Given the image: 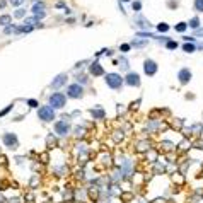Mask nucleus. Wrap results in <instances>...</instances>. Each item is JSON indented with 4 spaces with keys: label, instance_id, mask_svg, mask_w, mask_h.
<instances>
[{
    "label": "nucleus",
    "instance_id": "nucleus-1",
    "mask_svg": "<svg viewBox=\"0 0 203 203\" xmlns=\"http://www.w3.org/2000/svg\"><path fill=\"white\" fill-rule=\"evenodd\" d=\"M65 103H67V96L62 92H55L50 97V106H51L53 109H62L63 106H65Z\"/></svg>",
    "mask_w": 203,
    "mask_h": 203
},
{
    "label": "nucleus",
    "instance_id": "nucleus-2",
    "mask_svg": "<svg viewBox=\"0 0 203 203\" xmlns=\"http://www.w3.org/2000/svg\"><path fill=\"white\" fill-rule=\"evenodd\" d=\"M38 116H39V120L41 121H53L55 120V109H53L51 106H41L39 109H38Z\"/></svg>",
    "mask_w": 203,
    "mask_h": 203
},
{
    "label": "nucleus",
    "instance_id": "nucleus-3",
    "mask_svg": "<svg viewBox=\"0 0 203 203\" xmlns=\"http://www.w3.org/2000/svg\"><path fill=\"white\" fill-rule=\"evenodd\" d=\"M106 84L109 89H120L123 85V78L120 73H108L106 75Z\"/></svg>",
    "mask_w": 203,
    "mask_h": 203
},
{
    "label": "nucleus",
    "instance_id": "nucleus-4",
    "mask_svg": "<svg viewBox=\"0 0 203 203\" xmlns=\"http://www.w3.org/2000/svg\"><path fill=\"white\" fill-rule=\"evenodd\" d=\"M67 96L72 99H80L84 96V87L80 84H70L67 89Z\"/></svg>",
    "mask_w": 203,
    "mask_h": 203
},
{
    "label": "nucleus",
    "instance_id": "nucleus-5",
    "mask_svg": "<svg viewBox=\"0 0 203 203\" xmlns=\"http://www.w3.org/2000/svg\"><path fill=\"white\" fill-rule=\"evenodd\" d=\"M68 131H70V123L65 120H60L55 123V133L57 135H68Z\"/></svg>",
    "mask_w": 203,
    "mask_h": 203
},
{
    "label": "nucleus",
    "instance_id": "nucleus-6",
    "mask_svg": "<svg viewBox=\"0 0 203 203\" xmlns=\"http://www.w3.org/2000/svg\"><path fill=\"white\" fill-rule=\"evenodd\" d=\"M123 82L126 84V85H130V87H138L140 85V75L135 72H130L126 73V77L123 78Z\"/></svg>",
    "mask_w": 203,
    "mask_h": 203
},
{
    "label": "nucleus",
    "instance_id": "nucleus-7",
    "mask_svg": "<svg viewBox=\"0 0 203 203\" xmlns=\"http://www.w3.org/2000/svg\"><path fill=\"white\" fill-rule=\"evenodd\" d=\"M2 140H4V143H5L9 149H17V147H19V140H17V137L14 135V133H5Z\"/></svg>",
    "mask_w": 203,
    "mask_h": 203
},
{
    "label": "nucleus",
    "instance_id": "nucleus-8",
    "mask_svg": "<svg viewBox=\"0 0 203 203\" xmlns=\"http://www.w3.org/2000/svg\"><path fill=\"white\" fill-rule=\"evenodd\" d=\"M143 72H145V75H149V77L155 75L157 73V63L154 62V60H145V62H143Z\"/></svg>",
    "mask_w": 203,
    "mask_h": 203
},
{
    "label": "nucleus",
    "instance_id": "nucleus-9",
    "mask_svg": "<svg viewBox=\"0 0 203 203\" xmlns=\"http://www.w3.org/2000/svg\"><path fill=\"white\" fill-rule=\"evenodd\" d=\"M191 77H193V73H191L189 68H181V70L177 72V80H179V84H183V85L189 82Z\"/></svg>",
    "mask_w": 203,
    "mask_h": 203
},
{
    "label": "nucleus",
    "instance_id": "nucleus-10",
    "mask_svg": "<svg viewBox=\"0 0 203 203\" xmlns=\"http://www.w3.org/2000/svg\"><path fill=\"white\" fill-rule=\"evenodd\" d=\"M89 72H91V75H96V77H99V75H104V70H103V67H101V63H92L91 67H89Z\"/></svg>",
    "mask_w": 203,
    "mask_h": 203
},
{
    "label": "nucleus",
    "instance_id": "nucleus-11",
    "mask_svg": "<svg viewBox=\"0 0 203 203\" xmlns=\"http://www.w3.org/2000/svg\"><path fill=\"white\" fill-rule=\"evenodd\" d=\"M32 12H34V16H36V19H41V17H45L46 14H45V5L43 4H34V7H32Z\"/></svg>",
    "mask_w": 203,
    "mask_h": 203
},
{
    "label": "nucleus",
    "instance_id": "nucleus-12",
    "mask_svg": "<svg viewBox=\"0 0 203 203\" xmlns=\"http://www.w3.org/2000/svg\"><path fill=\"white\" fill-rule=\"evenodd\" d=\"M91 115H92L96 120H103V118L106 116V113H104V109H103L101 106H97L96 109H91Z\"/></svg>",
    "mask_w": 203,
    "mask_h": 203
},
{
    "label": "nucleus",
    "instance_id": "nucleus-13",
    "mask_svg": "<svg viewBox=\"0 0 203 203\" xmlns=\"http://www.w3.org/2000/svg\"><path fill=\"white\" fill-rule=\"evenodd\" d=\"M65 78H67V73H60L58 77H55V80L51 82V87H60L65 84Z\"/></svg>",
    "mask_w": 203,
    "mask_h": 203
},
{
    "label": "nucleus",
    "instance_id": "nucleus-14",
    "mask_svg": "<svg viewBox=\"0 0 203 203\" xmlns=\"http://www.w3.org/2000/svg\"><path fill=\"white\" fill-rule=\"evenodd\" d=\"M183 50L186 53H195L196 51V46H195L193 43H184V45H183Z\"/></svg>",
    "mask_w": 203,
    "mask_h": 203
},
{
    "label": "nucleus",
    "instance_id": "nucleus-15",
    "mask_svg": "<svg viewBox=\"0 0 203 203\" xmlns=\"http://www.w3.org/2000/svg\"><path fill=\"white\" fill-rule=\"evenodd\" d=\"M188 27H191V29H198V27H200V19H198V17H193L191 21L188 22Z\"/></svg>",
    "mask_w": 203,
    "mask_h": 203
},
{
    "label": "nucleus",
    "instance_id": "nucleus-16",
    "mask_svg": "<svg viewBox=\"0 0 203 203\" xmlns=\"http://www.w3.org/2000/svg\"><path fill=\"white\" fill-rule=\"evenodd\" d=\"M174 29H176L177 32H184L188 29V24H186V22H177L176 26H174Z\"/></svg>",
    "mask_w": 203,
    "mask_h": 203
},
{
    "label": "nucleus",
    "instance_id": "nucleus-17",
    "mask_svg": "<svg viewBox=\"0 0 203 203\" xmlns=\"http://www.w3.org/2000/svg\"><path fill=\"white\" fill-rule=\"evenodd\" d=\"M0 26H11V16H2L0 17Z\"/></svg>",
    "mask_w": 203,
    "mask_h": 203
},
{
    "label": "nucleus",
    "instance_id": "nucleus-18",
    "mask_svg": "<svg viewBox=\"0 0 203 203\" xmlns=\"http://www.w3.org/2000/svg\"><path fill=\"white\" fill-rule=\"evenodd\" d=\"M157 31H159V32H166V31H169V26H167L166 22H161V24H157Z\"/></svg>",
    "mask_w": 203,
    "mask_h": 203
},
{
    "label": "nucleus",
    "instance_id": "nucleus-19",
    "mask_svg": "<svg viewBox=\"0 0 203 203\" xmlns=\"http://www.w3.org/2000/svg\"><path fill=\"white\" fill-rule=\"evenodd\" d=\"M195 9L198 12H203V0H195Z\"/></svg>",
    "mask_w": 203,
    "mask_h": 203
},
{
    "label": "nucleus",
    "instance_id": "nucleus-20",
    "mask_svg": "<svg viewBox=\"0 0 203 203\" xmlns=\"http://www.w3.org/2000/svg\"><path fill=\"white\" fill-rule=\"evenodd\" d=\"M169 50H174V48H177V41H167V45H166Z\"/></svg>",
    "mask_w": 203,
    "mask_h": 203
},
{
    "label": "nucleus",
    "instance_id": "nucleus-21",
    "mask_svg": "<svg viewBox=\"0 0 203 203\" xmlns=\"http://www.w3.org/2000/svg\"><path fill=\"white\" fill-rule=\"evenodd\" d=\"M145 45H147V41H135V43H133V46H138V48L145 46Z\"/></svg>",
    "mask_w": 203,
    "mask_h": 203
},
{
    "label": "nucleus",
    "instance_id": "nucleus-22",
    "mask_svg": "<svg viewBox=\"0 0 203 203\" xmlns=\"http://www.w3.org/2000/svg\"><path fill=\"white\" fill-rule=\"evenodd\" d=\"M11 109H12V106H7V108H5L4 111H0V116H5V115H7V113H9Z\"/></svg>",
    "mask_w": 203,
    "mask_h": 203
},
{
    "label": "nucleus",
    "instance_id": "nucleus-23",
    "mask_svg": "<svg viewBox=\"0 0 203 203\" xmlns=\"http://www.w3.org/2000/svg\"><path fill=\"white\" fill-rule=\"evenodd\" d=\"M24 14H26V11H22V9H19V11L16 12V17H24Z\"/></svg>",
    "mask_w": 203,
    "mask_h": 203
},
{
    "label": "nucleus",
    "instance_id": "nucleus-24",
    "mask_svg": "<svg viewBox=\"0 0 203 203\" xmlns=\"http://www.w3.org/2000/svg\"><path fill=\"white\" fill-rule=\"evenodd\" d=\"M133 9H135V11H140L142 4H140V2H133Z\"/></svg>",
    "mask_w": 203,
    "mask_h": 203
},
{
    "label": "nucleus",
    "instance_id": "nucleus-25",
    "mask_svg": "<svg viewBox=\"0 0 203 203\" xmlns=\"http://www.w3.org/2000/svg\"><path fill=\"white\" fill-rule=\"evenodd\" d=\"M120 50H121V51H128V50H130V45H121Z\"/></svg>",
    "mask_w": 203,
    "mask_h": 203
},
{
    "label": "nucleus",
    "instance_id": "nucleus-26",
    "mask_svg": "<svg viewBox=\"0 0 203 203\" xmlns=\"http://www.w3.org/2000/svg\"><path fill=\"white\" fill-rule=\"evenodd\" d=\"M22 2H24V0H11V4H12V5H21Z\"/></svg>",
    "mask_w": 203,
    "mask_h": 203
},
{
    "label": "nucleus",
    "instance_id": "nucleus-27",
    "mask_svg": "<svg viewBox=\"0 0 203 203\" xmlns=\"http://www.w3.org/2000/svg\"><path fill=\"white\" fill-rule=\"evenodd\" d=\"M29 106H32V108H38V103L34 101V99H31V101H29Z\"/></svg>",
    "mask_w": 203,
    "mask_h": 203
},
{
    "label": "nucleus",
    "instance_id": "nucleus-28",
    "mask_svg": "<svg viewBox=\"0 0 203 203\" xmlns=\"http://www.w3.org/2000/svg\"><path fill=\"white\" fill-rule=\"evenodd\" d=\"M78 82H80V84H87V77H78Z\"/></svg>",
    "mask_w": 203,
    "mask_h": 203
},
{
    "label": "nucleus",
    "instance_id": "nucleus-29",
    "mask_svg": "<svg viewBox=\"0 0 203 203\" xmlns=\"http://www.w3.org/2000/svg\"><path fill=\"white\" fill-rule=\"evenodd\" d=\"M2 7H5V2H4V0H0V9H2Z\"/></svg>",
    "mask_w": 203,
    "mask_h": 203
},
{
    "label": "nucleus",
    "instance_id": "nucleus-30",
    "mask_svg": "<svg viewBox=\"0 0 203 203\" xmlns=\"http://www.w3.org/2000/svg\"><path fill=\"white\" fill-rule=\"evenodd\" d=\"M9 203H19V200H11Z\"/></svg>",
    "mask_w": 203,
    "mask_h": 203
},
{
    "label": "nucleus",
    "instance_id": "nucleus-31",
    "mask_svg": "<svg viewBox=\"0 0 203 203\" xmlns=\"http://www.w3.org/2000/svg\"><path fill=\"white\" fill-rule=\"evenodd\" d=\"M198 34H201L203 36V29H198Z\"/></svg>",
    "mask_w": 203,
    "mask_h": 203
},
{
    "label": "nucleus",
    "instance_id": "nucleus-32",
    "mask_svg": "<svg viewBox=\"0 0 203 203\" xmlns=\"http://www.w3.org/2000/svg\"><path fill=\"white\" fill-rule=\"evenodd\" d=\"M0 203H4V196L2 195H0Z\"/></svg>",
    "mask_w": 203,
    "mask_h": 203
},
{
    "label": "nucleus",
    "instance_id": "nucleus-33",
    "mask_svg": "<svg viewBox=\"0 0 203 203\" xmlns=\"http://www.w3.org/2000/svg\"><path fill=\"white\" fill-rule=\"evenodd\" d=\"M123 2H128V0H123Z\"/></svg>",
    "mask_w": 203,
    "mask_h": 203
}]
</instances>
